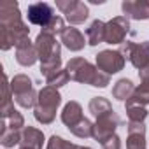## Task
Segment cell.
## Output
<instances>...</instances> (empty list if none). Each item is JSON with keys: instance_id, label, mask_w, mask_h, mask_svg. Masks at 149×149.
Segmentation results:
<instances>
[{"instance_id": "cell-15", "label": "cell", "mask_w": 149, "mask_h": 149, "mask_svg": "<svg viewBox=\"0 0 149 149\" xmlns=\"http://www.w3.org/2000/svg\"><path fill=\"white\" fill-rule=\"evenodd\" d=\"M44 144V133L39 128L25 126L21 132V146L28 149H42Z\"/></svg>"}, {"instance_id": "cell-22", "label": "cell", "mask_w": 149, "mask_h": 149, "mask_svg": "<svg viewBox=\"0 0 149 149\" xmlns=\"http://www.w3.org/2000/svg\"><path fill=\"white\" fill-rule=\"evenodd\" d=\"M61 68V51H58L56 54H53L49 60L40 63V74L47 79L49 76H53L54 72H58Z\"/></svg>"}, {"instance_id": "cell-27", "label": "cell", "mask_w": 149, "mask_h": 149, "mask_svg": "<svg viewBox=\"0 0 149 149\" xmlns=\"http://www.w3.org/2000/svg\"><path fill=\"white\" fill-rule=\"evenodd\" d=\"M0 144L6 149L14 147L16 144H21V132H4V133H0Z\"/></svg>"}, {"instance_id": "cell-5", "label": "cell", "mask_w": 149, "mask_h": 149, "mask_svg": "<svg viewBox=\"0 0 149 149\" xmlns=\"http://www.w3.org/2000/svg\"><path fill=\"white\" fill-rule=\"evenodd\" d=\"M121 125V118L118 116V112L114 109L100 114L97 118V121L93 123V139L97 142H104L107 140L109 137H112L116 133V128Z\"/></svg>"}, {"instance_id": "cell-21", "label": "cell", "mask_w": 149, "mask_h": 149, "mask_svg": "<svg viewBox=\"0 0 149 149\" xmlns=\"http://www.w3.org/2000/svg\"><path fill=\"white\" fill-rule=\"evenodd\" d=\"M135 91V86L130 79H119L114 86H112V97L119 102H126Z\"/></svg>"}, {"instance_id": "cell-29", "label": "cell", "mask_w": 149, "mask_h": 149, "mask_svg": "<svg viewBox=\"0 0 149 149\" xmlns=\"http://www.w3.org/2000/svg\"><path fill=\"white\" fill-rule=\"evenodd\" d=\"M76 147H77V144H72V142L65 140L60 135H53L47 140V147L46 149H76Z\"/></svg>"}, {"instance_id": "cell-3", "label": "cell", "mask_w": 149, "mask_h": 149, "mask_svg": "<svg viewBox=\"0 0 149 149\" xmlns=\"http://www.w3.org/2000/svg\"><path fill=\"white\" fill-rule=\"evenodd\" d=\"M11 91H13V98L16 100V104L23 109H30L35 107L37 104V97L39 91H35L32 79L26 74H18L11 81Z\"/></svg>"}, {"instance_id": "cell-13", "label": "cell", "mask_w": 149, "mask_h": 149, "mask_svg": "<svg viewBox=\"0 0 149 149\" xmlns=\"http://www.w3.org/2000/svg\"><path fill=\"white\" fill-rule=\"evenodd\" d=\"M126 149H147V144H146V125L144 123H130L128 121Z\"/></svg>"}, {"instance_id": "cell-10", "label": "cell", "mask_w": 149, "mask_h": 149, "mask_svg": "<svg viewBox=\"0 0 149 149\" xmlns=\"http://www.w3.org/2000/svg\"><path fill=\"white\" fill-rule=\"evenodd\" d=\"M35 47H37V53H39V60L40 63L49 60L53 54H56L58 51H61V46L56 42L54 35H49L46 32H40L35 39Z\"/></svg>"}, {"instance_id": "cell-26", "label": "cell", "mask_w": 149, "mask_h": 149, "mask_svg": "<svg viewBox=\"0 0 149 149\" xmlns=\"http://www.w3.org/2000/svg\"><path fill=\"white\" fill-rule=\"evenodd\" d=\"M126 116H128V121L130 123H144L146 118H147V111H146V107L133 105V107H128L126 109Z\"/></svg>"}, {"instance_id": "cell-33", "label": "cell", "mask_w": 149, "mask_h": 149, "mask_svg": "<svg viewBox=\"0 0 149 149\" xmlns=\"http://www.w3.org/2000/svg\"><path fill=\"white\" fill-rule=\"evenodd\" d=\"M19 149H28V147H23V146H19Z\"/></svg>"}, {"instance_id": "cell-14", "label": "cell", "mask_w": 149, "mask_h": 149, "mask_svg": "<svg viewBox=\"0 0 149 149\" xmlns=\"http://www.w3.org/2000/svg\"><path fill=\"white\" fill-rule=\"evenodd\" d=\"M39 60V53L35 47V42H32L30 39L25 40L23 44H19L16 47V61L23 67H32L35 61Z\"/></svg>"}, {"instance_id": "cell-1", "label": "cell", "mask_w": 149, "mask_h": 149, "mask_svg": "<svg viewBox=\"0 0 149 149\" xmlns=\"http://www.w3.org/2000/svg\"><path fill=\"white\" fill-rule=\"evenodd\" d=\"M65 68H67L68 76H70V81H76V83L90 84V86H95V88H105L111 83L109 74L98 70L97 67H93L84 58H72V60H68Z\"/></svg>"}, {"instance_id": "cell-7", "label": "cell", "mask_w": 149, "mask_h": 149, "mask_svg": "<svg viewBox=\"0 0 149 149\" xmlns=\"http://www.w3.org/2000/svg\"><path fill=\"white\" fill-rule=\"evenodd\" d=\"M130 33V21L126 16H116L105 23V42L121 46Z\"/></svg>"}, {"instance_id": "cell-2", "label": "cell", "mask_w": 149, "mask_h": 149, "mask_svg": "<svg viewBox=\"0 0 149 149\" xmlns=\"http://www.w3.org/2000/svg\"><path fill=\"white\" fill-rule=\"evenodd\" d=\"M61 104V95L53 86H44L39 91L37 104L33 107V116L42 125H51L56 118L58 105Z\"/></svg>"}, {"instance_id": "cell-11", "label": "cell", "mask_w": 149, "mask_h": 149, "mask_svg": "<svg viewBox=\"0 0 149 149\" xmlns=\"http://www.w3.org/2000/svg\"><path fill=\"white\" fill-rule=\"evenodd\" d=\"M121 11L128 19H149V0H125L121 4Z\"/></svg>"}, {"instance_id": "cell-23", "label": "cell", "mask_w": 149, "mask_h": 149, "mask_svg": "<svg viewBox=\"0 0 149 149\" xmlns=\"http://www.w3.org/2000/svg\"><path fill=\"white\" fill-rule=\"evenodd\" d=\"M68 130H70L72 135H76L79 139H90V137H93V123L88 118H83L79 123L70 126Z\"/></svg>"}, {"instance_id": "cell-31", "label": "cell", "mask_w": 149, "mask_h": 149, "mask_svg": "<svg viewBox=\"0 0 149 149\" xmlns=\"http://www.w3.org/2000/svg\"><path fill=\"white\" fill-rule=\"evenodd\" d=\"M139 77H140V81H149V65H146L144 68L139 70Z\"/></svg>"}, {"instance_id": "cell-16", "label": "cell", "mask_w": 149, "mask_h": 149, "mask_svg": "<svg viewBox=\"0 0 149 149\" xmlns=\"http://www.w3.org/2000/svg\"><path fill=\"white\" fill-rule=\"evenodd\" d=\"M83 118H84L83 116V107H81L79 102L70 100L68 104H65V107L61 111V121H63V125H67L70 128V126H74L76 123H79Z\"/></svg>"}, {"instance_id": "cell-8", "label": "cell", "mask_w": 149, "mask_h": 149, "mask_svg": "<svg viewBox=\"0 0 149 149\" xmlns=\"http://www.w3.org/2000/svg\"><path fill=\"white\" fill-rule=\"evenodd\" d=\"M125 56L119 51H112V49H104L97 54V68L105 72V74H118L119 70H123L125 67Z\"/></svg>"}, {"instance_id": "cell-19", "label": "cell", "mask_w": 149, "mask_h": 149, "mask_svg": "<svg viewBox=\"0 0 149 149\" xmlns=\"http://www.w3.org/2000/svg\"><path fill=\"white\" fill-rule=\"evenodd\" d=\"M18 19H21L18 2H14V0H6V2L0 4V25L13 23V21H18Z\"/></svg>"}, {"instance_id": "cell-28", "label": "cell", "mask_w": 149, "mask_h": 149, "mask_svg": "<svg viewBox=\"0 0 149 149\" xmlns=\"http://www.w3.org/2000/svg\"><path fill=\"white\" fill-rule=\"evenodd\" d=\"M65 19L61 18V16H54V19L46 26V28H42V32H46V33H49V35H61L63 32H65Z\"/></svg>"}, {"instance_id": "cell-18", "label": "cell", "mask_w": 149, "mask_h": 149, "mask_svg": "<svg viewBox=\"0 0 149 149\" xmlns=\"http://www.w3.org/2000/svg\"><path fill=\"white\" fill-rule=\"evenodd\" d=\"M84 35H86V40L90 46H98V44L105 42V23L102 19L91 21V25L86 28Z\"/></svg>"}, {"instance_id": "cell-6", "label": "cell", "mask_w": 149, "mask_h": 149, "mask_svg": "<svg viewBox=\"0 0 149 149\" xmlns=\"http://www.w3.org/2000/svg\"><path fill=\"white\" fill-rule=\"evenodd\" d=\"M56 7L61 11V14L70 25H81L90 16L88 6L79 0H60V2H56Z\"/></svg>"}, {"instance_id": "cell-9", "label": "cell", "mask_w": 149, "mask_h": 149, "mask_svg": "<svg viewBox=\"0 0 149 149\" xmlns=\"http://www.w3.org/2000/svg\"><path fill=\"white\" fill-rule=\"evenodd\" d=\"M26 16H28V23L46 28V26L54 19V11H53V7H51L49 4H46V2H35V4H30V6H28Z\"/></svg>"}, {"instance_id": "cell-4", "label": "cell", "mask_w": 149, "mask_h": 149, "mask_svg": "<svg viewBox=\"0 0 149 149\" xmlns=\"http://www.w3.org/2000/svg\"><path fill=\"white\" fill-rule=\"evenodd\" d=\"M118 51L125 56V60H130V63L139 70L149 65V40H144L140 44L133 40H125Z\"/></svg>"}, {"instance_id": "cell-12", "label": "cell", "mask_w": 149, "mask_h": 149, "mask_svg": "<svg viewBox=\"0 0 149 149\" xmlns=\"http://www.w3.org/2000/svg\"><path fill=\"white\" fill-rule=\"evenodd\" d=\"M60 40L61 44L68 49V51H74V53H77L81 49H84L86 46V35H83L77 28H74V26H67L65 32L60 35Z\"/></svg>"}, {"instance_id": "cell-25", "label": "cell", "mask_w": 149, "mask_h": 149, "mask_svg": "<svg viewBox=\"0 0 149 149\" xmlns=\"http://www.w3.org/2000/svg\"><path fill=\"white\" fill-rule=\"evenodd\" d=\"M68 81H70V76H68L67 68H60L58 72H54L53 76H49V77L46 79L47 86H53V88H56V90L61 88V86H65Z\"/></svg>"}, {"instance_id": "cell-32", "label": "cell", "mask_w": 149, "mask_h": 149, "mask_svg": "<svg viewBox=\"0 0 149 149\" xmlns=\"http://www.w3.org/2000/svg\"><path fill=\"white\" fill-rule=\"evenodd\" d=\"M76 149H91V147H86V146H77Z\"/></svg>"}, {"instance_id": "cell-17", "label": "cell", "mask_w": 149, "mask_h": 149, "mask_svg": "<svg viewBox=\"0 0 149 149\" xmlns=\"http://www.w3.org/2000/svg\"><path fill=\"white\" fill-rule=\"evenodd\" d=\"M133 105H139V107H146L149 105V81H142L139 86H135V91L133 95L125 102V107H133Z\"/></svg>"}, {"instance_id": "cell-30", "label": "cell", "mask_w": 149, "mask_h": 149, "mask_svg": "<svg viewBox=\"0 0 149 149\" xmlns=\"http://www.w3.org/2000/svg\"><path fill=\"white\" fill-rule=\"evenodd\" d=\"M102 149H121V139L114 133L112 137L102 142Z\"/></svg>"}, {"instance_id": "cell-24", "label": "cell", "mask_w": 149, "mask_h": 149, "mask_svg": "<svg viewBox=\"0 0 149 149\" xmlns=\"http://www.w3.org/2000/svg\"><path fill=\"white\" fill-rule=\"evenodd\" d=\"M88 109H90V112H91L95 118H98L100 114H104V112L111 111V109H112V105H111V102H109L107 98H104V97H95V98H91V100H90Z\"/></svg>"}, {"instance_id": "cell-20", "label": "cell", "mask_w": 149, "mask_h": 149, "mask_svg": "<svg viewBox=\"0 0 149 149\" xmlns=\"http://www.w3.org/2000/svg\"><path fill=\"white\" fill-rule=\"evenodd\" d=\"M23 128H25V119H23L21 112L14 111L9 116L2 118V130H0V133H4V132H23Z\"/></svg>"}]
</instances>
